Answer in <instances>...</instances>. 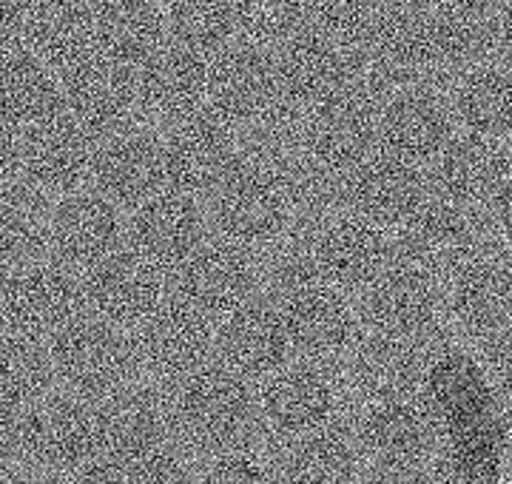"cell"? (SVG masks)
I'll use <instances>...</instances> for the list:
<instances>
[{
    "instance_id": "6da1fadb",
    "label": "cell",
    "mask_w": 512,
    "mask_h": 484,
    "mask_svg": "<svg viewBox=\"0 0 512 484\" xmlns=\"http://www.w3.org/2000/svg\"><path fill=\"white\" fill-rule=\"evenodd\" d=\"M493 225L478 205L453 203L427 197L399 225V237L393 240V262L407 265L430 280H450L467 262L495 251Z\"/></svg>"
},
{
    "instance_id": "7a4b0ae2",
    "label": "cell",
    "mask_w": 512,
    "mask_h": 484,
    "mask_svg": "<svg viewBox=\"0 0 512 484\" xmlns=\"http://www.w3.org/2000/svg\"><path fill=\"white\" fill-rule=\"evenodd\" d=\"M177 433L191 445L222 453L245 445L259 422V396L234 368L202 365L185 376L174 396Z\"/></svg>"
},
{
    "instance_id": "3957f363",
    "label": "cell",
    "mask_w": 512,
    "mask_h": 484,
    "mask_svg": "<svg viewBox=\"0 0 512 484\" xmlns=\"http://www.w3.org/2000/svg\"><path fill=\"white\" fill-rule=\"evenodd\" d=\"M106 453L103 399L52 393L23 419V459L46 473H83Z\"/></svg>"
},
{
    "instance_id": "277c9868",
    "label": "cell",
    "mask_w": 512,
    "mask_h": 484,
    "mask_svg": "<svg viewBox=\"0 0 512 484\" xmlns=\"http://www.w3.org/2000/svg\"><path fill=\"white\" fill-rule=\"evenodd\" d=\"M46 342L55 365L57 388L63 391L89 399H109L137 376L131 336L123 334L120 325L94 314L74 317Z\"/></svg>"
},
{
    "instance_id": "5b68a950",
    "label": "cell",
    "mask_w": 512,
    "mask_h": 484,
    "mask_svg": "<svg viewBox=\"0 0 512 484\" xmlns=\"http://www.w3.org/2000/svg\"><path fill=\"white\" fill-rule=\"evenodd\" d=\"M208 217L225 240H234L245 248L268 245L282 231H288L291 205L274 171L237 157L217 188L208 194Z\"/></svg>"
},
{
    "instance_id": "8992f818",
    "label": "cell",
    "mask_w": 512,
    "mask_h": 484,
    "mask_svg": "<svg viewBox=\"0 0 512 484\" xmlns=\"http://www.w3.org/2000/svg\"><path fill=\"white\" fill-rule=\"evenodd\" d=\"M63 114L92 140H106L137 126L143 106L134 72L103 55L83 57L60 80Z\"/></svg>"
},
{
    "instance_id": "52a82bcc",
    "label": "cell",
    "mask_w": 512,
    "mask_h": 484,
    "mask_svg": "<svg viewBox=\"0 0 512 484\" xmlns=\"http://www.w3.org/2000/svg\"><path fill=\"white\" fill-rule=\"evenodd\" d=\"M134 328L137 371H146L154 382H183L208 362L217 342L211 317L180 297L160 302Z\"/></svg>"
},
{
    "instance_id": "ba28073f",
    "label": "cell",
    "mask_w": 512,
    "mask_h": 484,
    "mask_svg": "<svg viewBox=\"0 0 512 484\" xmlns=\"http://www.w3.org/2000/svg\"><path fill=\"white\" fill-rule=\"evenodd\" d=\"M80 314H86L83 277L69 265L40 257L9 274L0 325L49 339Z\"/></svg>"
},
{
    "instance_id": "9c48e42d",
    "label": "cell",
    "mask_w": 512,
    "mask_h": 484,
    "mask_svg": "<svg viewBox=\"0 0 512 484\" xmlns=\"http://www.w3.org/2000/svg\"><path fill=\"white\" fill-rule=\"evenodd\" d=\"M165 180L185 194H211L228 168L237 163L239 137L234 126L214 112L197 109L171 123L160 143Z\"/></svg>"
},
{
    "instance_id": "30bf717a",
    "label": "cell",
    "mask_w": 512,
    "mask_h": 484,
    "mask_svg": "<svg viewBox=\"0 0 512 484\" xmlns=\"http://www.w3.org/2000/svg\"><path fill=\"white\" fill-rule=\"evenodd\" d=\"M259 288V262L234 240L202 242L174 274V297L200 308L208 317L231 314Z\"/></svg>"
},
{
    "instance_id": "8fae6325",
    "label": "cell",
    "mask_w": 512,
    "mask_h": 484,
    "mask_svg": "<svg viewBox=\"0 0 512 484\" xmlns=\"http://www.w3.org/2000/svg\"><path fill=\"white\" fill-rule=\"evenodd\" d=\"M123 237L126 223L120 217V205L97 191L77 188L66 197H57L52 205L46 254L74 271H89L92 265L120 251Z\"/></svg>"
},
{
    "instance_id": "7c38bea8",
    "label": "cell",
    "mask_w": 512,
    "mask_h": 484,
    "mask_svg": "<svg viewBox=\"0 0 512 484\" xmlns=\"http://www.w3.org/2000/svg\"><path fill=\"white\" fill-rule=\"evenodd\" d=\"M313 262L319 282L339 291H365L393 265V240L382 225L356 214H336L313 228Z\"/></svg>"
},
{
    "instance_id": "4fadbf2b",
    "label": "cell",
    "mask_w": 512,
    "mask_h": 484,
    "mask_svg": "<svg viewBox=\"0 0 512 484\" xmlns=\"http://www.w3.org/2000/svg\"><path fill=\"white\" fill-rule=\"evenodd\" d=\"M356 436L373 465L407 476L427 465L436 450V422L413 393L370 402Z\"/></svg>"
},
{
    "instance_id": "5bb4252c",
    "label": "cell",
    "mask_w": 512,
    "mask_h": 484,
    "mask_svg": "<svg viewBox=\"0 0 512 484\" xmlns=\"http://www.w3.org/2000/svg\"><path fill=\"white\" fill-rule=\"evenodd\" d=\"M94 140L60 112L23 129L20 177L46 197H66L92 177Z\"/></svg>"
},
{
    "instance_id": "9a60e30c",
    "label": "cell",
    "mask_w": 512,
    "mask_h": 484,
    "mask_svg": "<svg viewBox=\"0 0 512 484\" xmlns=\"http://www.w3.org/2000/svg\"><path fill=\"white\" fill-rule=\"evenodd\" d=\"M456 134L450 100L433 86H407L379 106V149L404 163H430Z\"/></svg>"
},
{
    "instance_id": "2e32d148",
    "label": "cell",
    "mask_w": 512,
    "mask_h": 484,
    "mask_svg": "<svg viewBox=\"0 0 512 484\" xmlns=\"http://www.w3.org/2000/svg\"><path fill=\"white\" fill-rule=\"evenodd\" d=\"M205 100L231 126L254 123L276 100H282L271 49L239 43L214 55V63L208 66Z\"/></svg>"
},
{
    "instance_id": "e0dca14e",
    "label": "cell",
    "mask_w": 512,
    "mask_h": 484,
    "mask_svg": "<svg viewBox=\"0 0 512 484\" xmlns=\"http://www.w3.org/2000/svg\"><path fill=\"white\" fill-rule=\"evenodd\" d=\"M441 294L436 280L393 262L362 294L359 314L373 334L421 342L439 322Z\"/></svg>"
},
{
    "instance_id": "ac0fdd59",
    "label": "cell",
    "mask_w": 512,
    "mask_h": 484,
    "mask_svg": "<svg viewBox=\"0 0 512 484\" xmlns=\"http://www.w3.org/2000/svg\"><path fill=\"white\" fill-rule=\"evenodd\" d=\"M379 106L373 97L345 89L308 109L305 146L316 160L353 171L379 149Z\"/></svg>"
},
{
    "instance_id": "d6986e66",
    "label": "cell",
    "mask_w": 512,
    "mask_h": 484,
    "mask_svg": "<svg viewBox=\"0 0 512 484\" xmlns=\"http://www.w3.org/2000/svg\"><path fill=\"white\" fill-rule=\"evenodd\" d=\"M163 274L160 265L143 254L114 251L111 257L92 265L83 277L86 311L114 322L120 328L137 325L163 302Z\"/></svg>"
},
{
    "instance_id": "ffe728a7",
    "label": "cell",
    "mask_w": 512,
    "mask_h": 484,
    "mask_svg": "<svg viewBox=\"0 0 512 484\" xmlns=\"http://www.w3.org/2000/svg\"><path fill=\"white\" fill-rule=\"evenodd\" d=\"M208 214L180 188L157 191L134 208L128 220V240L137 254H143L160 268L180 265L205 242Z\"/></svg>"
},
{
    "instance_id": "44dd1931",
    "label": "cell",
    "mask_w": 512,
    "mask_h": 484,
    "mask_svg": "<svg viewBox=\"0 0 512 484\" xmlns=\"http://www.w3.org/2000/svg\"><path fill=\"white\" fill-rule=\"evenodd\" d=\"M510 171L512 151L504 140L467 131L453 134L450 143L430 160L427 186L436 197L481 208Z\"/></svg>"
},
{
    "instance_id": "7402d4cb",
    "label": "cell",
    "mask_w": 512,
    "mask_h": 484,
    "mask_svg": "<svg viewBox=\"0 0 512 484\" xmlns=\"http://www.w3.org/2000/svg\"><path fill=\"white\" fill-rule=\"evenodd\" d=\"M427 188L419 166L382 151L348 171L345 208L367 223L399 228L427 200Z\"/></svg>"
},
{
    "instance_id": "603a6c76",
    "label": "cell",
    "mask_w": 512,
    "mask_h": 484,
    "mask_svg": "<svg viewBox=\"0 0 512 484\" xmlns=\"http://www.w3.org/2000/svg\"><path fill=\"white\" fill-rule=\"evenodd\" d=\"M274 63L282 97L302 109L350 89V46L319 35L311 26L276 46Z\"/></svg>"
},
{
    "instance_id": "cb8c5ba5",
    "label": "cell",
    "mask_w": 512,
    "mask_h": 484,
    "mask_svg": "<svg viewBox=\"0 0 512 484\" xmlns=\"http://www.w3.org/2000/svg\"><path fill=\"white\" fill-rule=\"evenodd\" d=\"M214 345L222 362L245 379H268L288 365L293 351L282 311H276L268 299L254 297L228 314Z\"/></svg>"
},
{
    "instance_id": "d4e9b609",
    "label": "cell",
    "mask_w": 512,
    "mask_h": 484,
    "mask_svg": "<svg viewBox=\"0 0 512 484\" xmlns=\"http://www.w3.org/2000/svg\"><path fill=\"white\" fill-rule=\"evenodd\" d=\"M282 319L291 336V348L308 359L348 351L359 336V322L339 288L311 282L282 299Z\"/></svg>"
},
{
    "instance_id": "484cf974",
    "label": "cell",
    "mask_w": 512,
    "mask_h": 484,
    "mask_svg": "<svg viewBox=\"0 0 512 484\" xmlns=\"http://www.w3.org/2000/svg\"><path fill=\"white\" fill-rule=\"evenodd\" d=\"M89 180L94 183V191L114 205L137 208L163 186L160 140L134 129L100 140V146L94 149Z\"/></svg>"
},
{
    "instance_id": "4316f807",
    "label": "cell",
    "mask_w": 512,
    "mask_h": 484,
    "mask_svg": "<svg viewBox=\"0 0 512 484\" xmlns=\"http://www.w3.org/2000/svg\"><path fill=\"white\" fill-rule=\"evenodd\" d=\"M336 410V388L311 365L279 368L259 393V416L282 439H299L330 422Z\"/></svg>"
},
{
    "instance_id": "83f0119b",
    "label": "cell",
    "mask_w": 512,
    "mask_h": 484,
    "mask_svg": "<svg viewBox=\"0 0 512 484\" xmlns=\"http://www.w3.org/2000/svg\"><path fill=\"white\" fill-rule=\"evenodd\" d=\"M447 282V308L464 334L484 339L512 322L510 257L490 251L467 262Z\"/></svg>"
},
{
    "instance_id": "f1b7e54d",
    "label": "cell",
    "mask_w": 512,
    "mask_h": 484,
    "mask_svg": "<svg viewBox=\"0 0 512 484\" xmlns=\"http://www.w3.org/2000/svg\"><path fill=\"white\" fill-rule=\"evenodd\" d=\"M348 382L359 399L379 402L416 393L424 376V351L416 339L370 334L356 336L348 348Z\"/></svg>"
},
{
    "instance_id": "f546056e",
    "label": "cell",
    "mask_w": 512,
    "mask_h": 484,
    "mask_svg": "<svg viewBox=\"0 0 512 484\" xmlns=\"http://www.w3.org/2000/svg\"><path fill=\"white\" fill-rule=\"evenodd\" d=\"M137 94L143 114L163 123H174L185 114L197 112L208 92V66L205 57L171 43L140 63Z\"/></svg>"
},
{
    "instance_id": "4dcf8cb0",
    "label": "cell",
    "mask_w": 512,
    "mask_h": 484,
    "mask_svg": "<svg viewBox=\"0 0 512 484\" xmlns=\"http://www.w3.org/2000/svg\"><path fill=\"white\" fill-rule=\"evenodd\" d=\"M427 18L441 72L478 66L498 46L495 0H441Z\"/></svg>"
},
{
    "instance_id": "1f68e13d",
    "label": "cell",
    "mask_w": 512,
    "mask_h": 484,
    "mask_svg": "<svg viewBox=\"0 0 512 484\" xmlns=\"http://www.w3.org/2000/svg\"><path fill=\"white\" fill-rule=\"evenodd\" d=\"M94 46L123 66H140L165 46V12L157 0H97Z\"/></svg>"
},
{
    "instance_id": "d6a6232c",
    "label": "cell",
    "mask_w": 512,
    "mask_h": 484,
    "mask_svg": "<svg viewBox=\"0 0 512 484\" xmlns=\"http://www.w3.org/2000/svg\"><path fill=\"white\" fill-rule=\"evenodd\" d=\"M29 46L37 60L69 69L94 49L92 9L83 0H40L26 23Z\"/></svg>"
},
{
    "instance_id": "836d02e7",
    "label": "cell",
    "mask_w": 512,
    "mask_h": 484,
    "mask_svg": "<svg viewBox=\"0 0 512 484\" xmlns=\"http://www.w3.org/2000/svg\"><path fill=\"white\" fill-rule=\"evenodd\" d=\"M450 109L456 123L467 131L512 140V72L501 66H470L458 75L450 92Z\"/></svg>"
},
{
    "instance_id": "e575fe53",
    "label": "cell",
    "mask_w": 512,
    "mask_h": 484,
    "mask_svg": "<svg viewBox=\"0 0 512 484\" xmlns=\"http://www.w3.org/2000/svg\"><path fill=\"white\" fill-rule=\"evenodd\" d=\"M49 197L23 177L0 186V268L15 271L46 257L49 242Z\"/></svg>"
},
{
    "instance_id": "d590c367",
    "label": "cell",
    "mask_w": 512,
    "mask_h": 484,
    "mask_svg": "<svg viewBox=\"0 0 512 484\" xmlns=\"http://www.w3.org/2000/svg\"><path fill=\"white\" fill-rule=\"evenodd\" d=\"M57 391L49 342L0 325V399L29 410Z\"/></svg>"
},
{
    "instance_id": "8d00e7d4",
    "label": "cell",
    "mask_w": 512,
    "mask_h": 484,
    "mask_svg": "<svg viewBox=\"0 0 512 484\" xmlns=\"http://www.w3.org/2000/svg\"><path fill=\"white\" fill-rule=\"evenodd\" d=\"M285 456V476L296 482H348L359 476L362 445L359 436L339 422H325L311 433L293 439Z\"/></svg>"
},
{
    "instance_id": "74e56055",
    "label": "cell",
    "mask_w": 512,
    "mask_h": 484,
    "mask_svg": "<svg viewBox=\"0 0 512 484\" xmlns=\"http://www.w3.org/2000/svg\"><path fill=\"white\" fill-rule=\"evenodd\" d=\"M282 191L291 205V220L305 228H319L330 217L342 214L348 194V171L316 160L311 151L293 157L276 171Z\"/></svg>"
},
{
    "instance_id": "f35d334b",
    "label": "cell",
    "mask_w": 512,
    "mask_h": 484,
    "mask_svg": "<svg viewBox=\"0 0 512 484\" xmlns=\"http://www.w3.org/2000/svg\"><path fill=\"white\" fill-rule=\"evenodd\" d=\"M60 112V83L43 60L26 52L0 57V117L26 129Z\"/></svg>"
},
{
    "instance_id": "ab89813d",
    "label": "cell",
    "mask_w": 512,
    "mask_h": 484,
    "mask_svg": "<svg viewBox=\"0 0 512 484\" xmlns=\"http://www.w3.org/2000/svg\"><path fill=\"white\" fill-rule=\"evenodd\" d=\"M305 129H308V109L291 100H276L265 114L245 126V137L239 140V157L256 166L279 171L293 157L305 154Z\"/></svg>"
},
{
    "instance_id": "60d3db41",
    "label": "cell",
    "mask_w": 512,
    "mask_h": 484,
    "mask_svg": "<svg viewBox=\"0 0 512 484\" xmlns=\"http://www.w3.org/2000/svg\"><path fill=\"white\" fill-rule=\"evenodd\" d=\"M163 12L171 40L194 55H220L237 38L234 0H165Z\"/></svg>"
},
{
    "instance_id": "b9f144b4",
    "label": "cell",
    "mask_w": 512,
    "mask_h": 484,
    "mask_svg": "<svg viewBox=\"0 0 512 484\" xmlns=\"http://www.w3.org/2000/svg\"><path fill=\"white\" fill-rule=\"evenodd\" d=\"M268 254L259 262V285L265 282L271 291L285 299L293 291L319 282L316 277V262H313V228H291L282 231L274 242L265 245Z\"/></svg>"
},
{
    "instance_id": "7bdbcfd3",
    "label": "cell",
    "mask_w": 512,
    "mask_h": 484,
    "mask_svg": "<svg viewBox=\"0 0 512 484\" xmlns=\"http://www.w3.org/2000/svg\"><path fill=\"white\" fill-rule=\"evenodd\" d=\"M237 38L251 46L276 49L308 26L305 0H234Z\"/></svg>"
},
{
    "instance_id": "ee69618b",
    "label": "cell",
    "mask_w": 512,
    "mask_h": 484,
    "mask_svg": "<svg viewBox=\"0 0 512 484\" xmlns=\"http://www.w3.org/2000/svg\"><path fill=\"white\" fill-rule=\"evenodd\" d=\"M384 0H305L308 26L319 35L353 46L370 29Z\"/></svg>"
},
{
    "instance_id": "f6af8a7d",
    "label": "cell",
    "mask_w": 512,
    "mask_h": 484,
    "mask_svg": "<svg viewBox=\"0 0 512 484\" xmlns=\"http://www.w3.org/2000/svg\"><path fill=\"white\" fill-rule=\"evenodd\" d=\"M481 365L498 396L512 402V322L501 331L484 336L481 348Z\"/></svg>"
},
{
    "instance_id": "bcb514c9",
    "label": "cell",
    "mask_w": 512,
    "mask_h": 484,
    "mask_svg": "<svg viewBox=\"0 0 512 484\" xmlns=\"http://www.w3.org/2000/svg\"><path fill=\"white\" fill-rule=\"evenodd\" d=\"M23 419L26 410L0 399V473L23 459Z\"/></svg>"
},
{
    "instance_id": "7dc6e473",
    "label": "cell",
    "mask_w": 512,
    "mask_h": 484,
    "mask_svg": "<svg viewBox=\"0 0 512 484\" xmlns=\"http://www.w3.org/2000/svg\"><path fill=\"white\" fill-rule=\"evenodd\" d=\"M214 479H222V482H256V479H268V473L262 470V465L256 459L242 453L239 447H234V450H222V459L217 462Z\"/></svg>"
},
{
    "instance_id": "c3c4849f",
    "label": "cell",
    "mask_w": 512,
    "mask_h": 484,
    "mask_svg": "<svg viewBox=\"0 0 512 484\" xmlns=\"http://www.w3.org/2000/svg\"><path fill=\"white\" fill-rule=\"evenodd\" d=\"M20 143L23 129L0 117V186L20 177Z\"/></svg>"
},
{
    "instance_id": "681fc988",
    "label": "cell",
    "mask_w": 512,
    "mask_h": 484,
    "mask_svg": "<svg viewBox=\"0 0 512 484\" xmlns=\"http://www.w3.org/2000/svg\"><path fill=\"white\" fill-rule=\"evenodd\" d=\"M487 220H490L498 237L512 242V171L504 177V183L495 188L493 197L487 200Z\"/></svg>"
},
{
    "instance_id": "f907efd6",
    "label": "cell",
    "mask_w": 512,
    "mask_h": 484,
    "mask_svg": "<svg viewBox=\"0 0 512 484\" xmlns=\"http://www.w3.org/2000/svg\"><path fill=\"white\" fill-rule=\"evenodd\" d=\"M32 12V0H0V38L20 29Z\"/></svg>"
},
{
    "instance_id": "816d5d0a",
    "label": "cell",
    "mask_w": 512,
    "mask_h": 484,
    "mask_svg": "<svg viewBox=\"0 0 512 484\" xmlns=\"http://www.w3.org/2000/svg\"><path fill=\"white\" fill-rule=\"evenodd\" d=\"M507 63H512V0L498 3V46Z\"/></svg>"
},
{
    "instance_id": "f5cc1de1",
    "label": "cell",
    "mask_w": 512,
    "mask_h": 484,
    "mask_svg": "<svg viewBox=\"0 0 512 484\" xmlns=\"http://www.w3.org/2000/svg\"><path fill=\"white\" fill-rule=\"evenodd\" d=\"M501 450H504V462L512 467V402L501 413Z\"/></svg>"
},
{
    "instance_id": "db71d44e",
    "label": "cell",
    "mask_w": 512,
    "mask_h": 484,
    "mask_svg": "<svg viewBox=\"0 0 512 484\" xmlns=\"http://www.w3.org/2000/svg\"><path fill=\"white\" fill-rule=\"evenodd\" d=\"M441 0H384V6H393V9H407V12H430L436 9Z\"/></svg>"
},
{
    "instance_id": "11a10c76",
    "label": "cell",
    "mask_w": 512,
    "mask_h": 484,
    "mask_svg": "<svg viewBox=\"0 0 512 484\" xmlns=\"http://www.w3.org/2000/svg\"><path fill=\"white\" fill-rule=\"evenodd\" d=\"M9 274H12V271L0 268V308H3V294H6V282H9Z\"/></svg>"
},
{
    "instance_id": "9f6ffc18",
    "label": "cell",
    "mask_w": 512,
    "mask_h": 484,
    "mask_svg": "<svg viewBox=\"0 0 512 484\" xmlns=\"http://www.w3.org/2000/svg\"><path fill=\"white\" fill-rule=\"evenodd\" d=\"M510 268H512V257H510Z\"/></svg>"
}]
</instances>
